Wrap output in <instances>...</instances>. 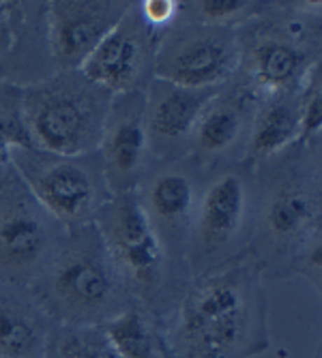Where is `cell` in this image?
<instances>
[{
    "instance_id": "cell-1",
    "label": "cell",
    "mask_w": 322,
    "mask_h": 358,
    "mask_svg": "<svg viewBox=\"0 0 322 358\" xmlns=\"http://www.w3.org/2000/svg\"><path fill=\"white\" fill-rule=\"evenodd\" d=\"M170 358H253L271 350L265 277L247 253L191 279L164 322Z\"/></svg>"
},
{
    "instance_id": "cell-2",
    "label": "cell",
    "mask_w": 322,
    "mask_h": 358,
    "mask_svg": "<svg viewBox=\"0 0 322 358\" xmlns=\"http://www.w3.org/2000/svg\"><path fill=\"white\" fill-rule=\"evenodd\" d=\"M249 255L262 277H293L299 255L322 238L320 150L295 144L251 172Z\"/></svg>"
},
{
    "instance_id": "cell-3",
    "label": "cell",
    "mask_w": 322,
    "mask_h": 358,
    "mask_svg": "<svg viewBox=\"0 0 322 358\" xmlns=\"http://www.w3.org/2000/svg\"><path fill=\"white\" fill-rule=\"evenodd\" d=\"M239 35L237 76L260 96L297 92L320 64L322 3H265Z\"/></svg>"
},
{
    "instance_id": "cell-4",
    "label": "cell",
    "mask_w": 322,
    "mask_h": 358,
    "mask_svg": "<svg viewBox=\"0 0 322 358\" xmlns=\"http://www.w3.org/2000/svg\"><path fill=\"white\" fill-rule=\"evenodd\" d=\"M30 292L56 324L74 327H102L136 303L94 223L67 232L54 262Z\"/></svg>"
},
{
    "instance_id": "cell-5",
    "label": "cell",
    "mask_w": 322,
    "mask_h": 358,
    "mask_svg": "<svg viewBox=\"0 0 322 358\" xmlns=\"http://www.w3.org/2000/svg\"><path fill=\"white\" fill-rule=\"evenodd\" d=\"M94 225L129 294L164 324L181 303L191 275L187 264L159 243L136 191L112 195Z\"/></svg>"
},
{
    "instance_id": "cell-6",
    "label": "cell",
    "mask_w": 322,
    "mask_h": 358,
    "mask_svg": "<svg viewBox=\"0 0 322 358\" xmlns=\"http://www.w3.org/2000/svg\"><path fill=\"white\" fill-rule=\"evenodd\" d=\"M112 96L82 71H56L22 86V110L32 146L54 155L94 152Z\"/></svg>"
},
{
    "instance_id": "cell-7",
    "label": "cell",
    "mask_w": 322,
    "mask_h": 358,
    "mask_svg": "<svg viewBox=\"0 0 322 358\" xmlns=\"http://www.w3.org/2000/svg\"><path fill=\"white\" fill-rule=\"evenodd\" d=\"M251 215L249 170L237 164L204 174L185 251L191 279L215 273L249 253Z\"/></svg>"
},
{
    "instance_id": "cell-8",
    "label": "cell",
    "mask_w": 322,
    "mask_h": 358,
    "mask_svg": "<svg viewBox=\"0 0 322 358\" xmlns=\"http://www.w3.org/2000/svg\"><path fill=\"white\" fill-rule=\"evenodd\" d=\"M13 172L67 232L90 225L112 198L99 152L54 155L39 148H18Z\"/></svg>"
},
{
    "instance_id": "cell-9",
    "label": "cell",
    "mask_w": 322,
    "mask_h": 358,
    "mask_svg": "<svg viewBox=\"0 0 322 358\" xmlns=\"http://www.w3.org/2000/svg\"><path fill=\"white\" fill-rule=\"evenodd\" d=\"M67 230L11 170L0 178V281L32 289L54 262Z\"/></svg>"
},
{
    "instance_id": "cell-10",
    "label": "cell",
    "mask_w": 322,
    "mask_h": 358,
    "mask_svg": "<svg viewBox=\"0 0 322 358\" xmlns=\"http://www.w3.org/2000/svg\"><path fill=\"white\" fill-rule=\"evenodd\" d=\"M239 71L237 28L176 22L159 35L155 78L183 88H219Z\"/></svg>"
},
{
    "instance_id": "cell-11",
    "label": "cell",
    "mask_w": 322,
    "mask_h": 358,
    "mask_svg": "<svg viewBox=\"0 0 322 358\" xmlns=\"http://www.w3.org/2000/svg\"><path fill=\"white\" fill-rule=\"evenodd\" d=\"M204 172L193 161H153L136 187L140 208L159 243L178 262H185L191 221L196 215Z\"/></svg>"
},
{
    "instance_id": "cell-12",
    "label": "cell",
    "mask_w": 322,
    "mask_h": 358,
    "mask_svg": "<svg viewBox=\"0 0 322 358\" xmlns=\"http://www.w3.org/2000/svg\"><path fill=\"white\" fill-rule=\"evenodd\" d=\"M161 32L153 30L132 3L120 22L86 58L80 71L112 94L146 92L155 80V54Z\"/></svg>"
},
{
    "instance_id": "cell-13",
    "label": "cell",
    "mask_w": 322,
    "mask_h": 358,
    "mask_svg": "<svg viewBox=\"0 0 322 358\" xmlns=\"http://www.w3.org/2000/svg\"><path fill=\"white\" fill-rule=\"evenodd\" d=\"M258 96L234 76L217 88L196 122L189 159L204 174L243 161Z\"/></svg>"
},
{
    "instance_id": "cell-14",
    "label": "cell",
    "mask_w": 322,
    "mask_h": 358,
    "mask_svg": "<svg viewBox=\"0 0 322 358\" xmlns=\"http://www.w3.org/2000/svg\"><path fill=\"white\" fill-rule=\"evenodd\" d=\"M97 152L112 195L136 191L150 164L144 92L112 96Z\"/></svg>"
},
{
    "instance_id": "cell-15",
    "label": "cell",
    "mask_w": 322,
    "mask_h": 358,
    "mask_svg": "<svg viewBox=\"0 0 322 358\" xmlns=\"http://www.w3.org/2000/svg\"><path fill=\"white\" fill-rule=\"evenodd\" d=\"M132 3L54 0L46 3V32L52 69L80 71L86 58L120 22Z\"/></svg>"
},
{
    "instance_id": "cell-16",
    "label": "cell",
    "mask_w": 322,
    "mask_h": 358,
    "mask_svg": "<svg viewBox=\"0 0 322 358\" xmlns=\"http://www.w3.org/2000/svg\"><path fill=\"white\" fill-rule=\"evenodd\" d=\"M215 92L217 88H183L157 78L150 82L144 99L153 161H181L189 157L193 129Z\"/></svg>"
},
{
    "instance_id": "cell-17",
    "label": "cell",
    "mask_w": 322,
    "mask_h": 358,
    "mask_svg": "<svg viewBox=\"0 0 322 358\" xmlns=\"http://www.w3.org/2000/svg\"><path fill=\"white\" fill-rule=\"evenodd\" d=\"M46 3H0V82L28 86L52 76Z\"/></svg>"
},
{
    "instance_id": "cell-18",
    "label": "cell",
    "mask_w": 322,
    "mask_h": 358,
    "mask_svg": "<svg viewBox=\"0 0 322 358\" xmlns=\"http://www.w3.org/2000/svg\"><path fill=\"white\" fill-rule=\"evenodd\" d=\"M54 327L30 289L0 281V356L43 358Z\"/></svg>"
},
{
    "instance_id": "cell-19",
    "label": "cell",
    "mask_w": 322,
    "mask_h": 358,
    "mask_svg": "<svg viewBox=\"0 0 322 358\" xmlns=\"http://www.w3.org/2000/svg\"><path fill=\"white\" fill-rule=\"evenodd\" d=\"M299 142L297 92H279L255 101L241 166L249 172Z\"/></svg>"
},
{
    "instance_id": "cell-20",
    "label": "cell",
    "mask_w": 322,
    "mask_h": 358,
    "mask_svg": "<svg viewBox=\"0 0 322 358\" xmlns=\"http://www.w3.org/2000/svg\"><path fill=\"white\" fill-rule=\"evenodd\" d=\"M102 331L120 358H166L164 324L138 303L104 322Z\"/></svg>"
},
{
    "instance_id": "cell-21",
    "label": "cell",
    "mask_w": 322,
    "mask_h": 358,
    "mask_svg": "<svg viewBox=\"0 0 322 358\" xmlns=\"http://www.w3.org/2000/svg\"><path fill=\"white\" fill-rule=\"evenodd\" d=\"M43 358H120L102 327L56 324Z\"/></svg>"
},
{
    "instance_id": "cell-22",
    "label": "cell",
    "mask_w": 322,
    "mask_h": 358,
    "mask_svg": "<svg viewBox=\"0 0 322 358\" xmlns=\"http://www.w3.org/2000/svg\"><path fill=\"white\" fill-rule=\"evenodd\" d=\"M18 148H35L22 110V86L0 82V178L7 176Z\"/></svg>"
},
{
    "instance_id": "cell-23",
    "label": "cell",
    "mask_w": 322,
    "mask_h": 358,
    "mask_svg": "<svg viewBox=\"0 0 322 358\" xmlns=\"http://www.w3.org/2000/svg\"><path fill=\"white\" fill-rule=\"evenodd\" d=\"M262 7L265 3H253V0H191V3H181L178 22L239 28L260 13Z\"/></svg>"
},
{
    "instance_id": "cell-24",
    "label": "cell",
    "mask_w": 322,
    "mask_h": 358,
    "mask_svg": "<svg viewBox=\"0 0 322 358\" xmlns=\"http://www.w3.org/2000/svg\"><path fill=\"white\" fill-rule=\"evenodd\" d=\"M299 108V146L320 150L322 142V73L320 64L307 73L297 90Z\"/></svg>"
},
{
    "instance_id": "cell-25",
    "label": "cell",
    "mask_w": 322,
    "mask_h": 358,
    "mask_svg": "<svg viewBox=\"0 0 322 358\" xmlns=\"http://www.w3.org/2000/svg\"><path fill=\"white\" fill-rule=\"evenodd\" d=\"M142 20L157 32H164L178 22L181 3L178 0H142L138 3Z\"/></svg>"
},
{
    "instance_id": "cell-26",
    "label": "cell",
    "mask_w": 322,
    "mask_h": 358,
    "mask_svg": "<svg viewBox=\"0 0 322 358\" xmlns=\"http://www.w3.org/2000/svg\"><path fill=\"white\" fill-rule=\"evenodd\" d=\"M166 358H170V356H168V352H166Z\"/></svg>"
},
{
    "instance_id": "cell-27",
    "label": "cell",
    "mask_w": 322,
    "mask_h": 358,
    "mask_svg": "<svg viewBox=\"0 0 322 358\" xmlns=\"http://www.w3.org/2000/svg\"><path fill=\"white\" fill-rule=\"evenodd\" d=\"M0 358H3V356H0Z\"/></svg>"
}]
</instances>
